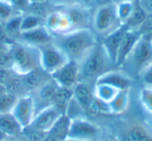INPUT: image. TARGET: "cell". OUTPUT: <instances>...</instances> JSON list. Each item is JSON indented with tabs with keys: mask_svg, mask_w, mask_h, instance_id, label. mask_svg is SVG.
Instances as JSON below:
<instances>
[{
	"mask_svg": "<svg viewBox=\"0 0 152 141\" xmlns=\"http://www.w3.org/2000/svg\"><path fill=\"white\" fill-rule=\"evenodd\" d=\"M98 42L91 28L76 30L53 36V43L63 51L68 60L80 63Z\"/></svg>",
	"mask_w": 152,
	"mask_h": 141,
	"instance_id": "cell-1",
	"label": "cell"
},
{
	"mask_svg": "<svg viewBox=\"0 0 152 141\" xmlns=\"http://www.w3.org/2000/svg\"><path fill=\"white\" fill-rule=\"evenodd\" d=\"M78 64L79 82L89 83L91 85L95 84L96 80L104 73L118 68L99 41Z\"/></svg>",
	"mask_w": 152,
	"mask_h": 141,
	"instance_id": "cell-2",
	"label": "cell"
},
{
	"mask_svg": "<svg viewBox=\"0 0 152 141\" xmlns=\"http://www.w3.org/2000/svg\"><path fill=\"white\" fill-rule=\"evenodd\" d=\"M152 64V41L141 36L135 46L126 58L121 69L131 80L140 78L143 72Z\"/></svg>",
	"mask_w": 152,
	"mask_h": 141,
	"instance_id": "cell-3",
	"label": "cell"
},
{
	"mask_svg": "<svg viewBox=\"0 0 152 141\" xmlns=\"http://www.w3.org/2000/svg\"><path fill=\"white\" fill-rule=\"evenodd\" d=\"M117 11V3L108 0L94 7L91 30L96 35L98 41L122 25Z\"/></svg>",
	"mask_w": 152,
	"mask_h": 141,
	"instance_id": "cell-4",
	"label": "cell"
},
{
	"mask_svg": "<svg viewBox=\"0 0 152 141\" xmlns=\"http://www.w3.org/2000/svg\"><path fill=\"white\" fill-rule=\"evenodd\" d=\"M11 51L13 55V70L16 73L24 75L41 67V55L38 47L21 41H14L11 43Z\"/></svg>",
	"mask_w": 152,
	"mask_h": 141,
	"instance_id": "cell-5",
	"label": "cell"
},
{
	"mask_svg": "<svg viewBox=\"0 0 152 141\" xmlns=\"http://www.w3.org/2000/svg\"><path fill=\"white\" fill-rule=\"evenodd\" d=\"M102 131L97 124L92 122L85 116L72 118L70 123L69 133L66 140L94 141L99 140Z\"/></svg>",
	"mask_w": 152,
	"mask_h": 141,
	"instance_id": "cell-6",
	"label": "cell"
},
{
	"mask_svg": "<svg viewBox=\"0 0 152 141\" xmlns=\"http://www.w3.org/2000/svg\"><path fill=\"white\" fill-rule=\"evenodd\" d=\"M39 49L41 55V68L50 75L69 61L65 53L54 43L45 45Z\"/></svg>",
	"mask_w": 152,
	"mask_h": 141,
	"instance_id": "cell-7",
	"label": "cell"
},
{
	"mask_svg": "<svg viewBox=\"0 0 152 141\" xmlns=\"http://www.w3.org/2000/svg\"><path fill=\"white\" fill-rule=\"evenodd\" d=\"M59 10H61L69 18L72 30L91 28L94 9L85 7L79 3H75Z\"/></svg>",
	"mask_w": 152,
	"mask_h": 141,
	"instance_id": "cell-8",
	"label": "cell"
},
{
	"mask_svg": "<svg viewBox=\"0 0 152 141\" xmlns=\"http://www.w3.org/2000/svg\"><path fill=\"white\" fill-rule=\"evenodd\" d=\"M51 78L59 87L73 89L79 82V64L69 60L65 65L51 74Z\"/></svg>",
	"mask_w": 152,
	"mask_h": 141,
	"instance_id": "cell-9",
	"label": "cell"
},
{
	"mask_svg": "<svg viewBox=\"0 0 152 141\" xmlns=\"http://www.w3.org/2000/svg\"><path fill=\"white\" fill-rule=\"evenodd\" d=\"M12 114L23 128L29 126L36 115L34 103L31 94H25L20 96L12 111Z\"/></svg>",
	"mask_w": 152,
	"mask_h": 141,
	"instance_id": "cell-10",
	"label": "cell"
},
{
	"mask_svg": "<svg viewBox=\"0 0 152 141\" xmlns=\"http://www.w3.org/2000/svg\"><path fill=\"white\" fill-rule=\"evenodd\" d=\"M61 115H63V114L56 107H54L53 105L49 106V107L39 111L34 115L29 126L37 128L39 131H42V132L48 133Z\"/></svg>",
	"mask_w": 152,
	"mask_h": 141,
	"instance_id": "cell-11",
	"label": "cell"
},
{
	"mask_svg": "<svg viewBox=\"0 0 152 141\" xmlns=\"http://www.w3.org/2000/svg\"><path fill=\"white\" fill-rule=\"evenodd\" d=\"M58 85L51 78L47 84H45L40 89L36 90L34 92L30 93L34 99V110H36V114L39 111L45 109V108L52 106L53 98H54L55 92H56Z\"/></svg>",
	"mask_w": 152,
	"mask_h": 141,
	"instance_id": "cell-12",
	"label": "cell"
},
{
	"mask_svg": "<svg viewBox=\"0 0 152 141\" xmlns=\"http://www.w3.org/2000/svg\"><path fill=\"white\" fill-rule=\"evenodd\" d=\"M17 41H21L28 45L40 48L42 46L53 43V35L43 25L27 32H22Z\"/></svg>",
	"mask_w": 152,
	"mask_h": 141,
	"instance_id": "cell-13",
	"label": "cell"
},
{
	"mask_svg": "<svg viewBox=\"0 0 152 141\" xmlns=\"http://www.w3.org/2000/svg\"><path fill=\"white\" fill-rule=\"evenodd\" d=\"M132 82L133 80H131L121 69L117 68L101 75L95 84H106L115 87L118 90H128L132 86Z\"/></svg>",
	"mask_w": 152,
	"mask_h": 141,
	"instance_id": "cell-14",
	"label": "cell"
},
{
	"mask_svg": "<svg viewBox=\"0 0 152 141\" xmlns=\"http://www.w3.org/2000/svg\"><path fill=\"white\" fill-rule=\"evenodd\" d=\"M140 38H141V35H140V32L137 30H127L126 34L123 37L122 41H121L118 51H117V55H116L117 67L120 68L122 66V64L125 62L126 58L131 52V50L135 46V44H137V42L139 41Z\"/></svg>",
	"mask_w": 152,
	"mask_h": 141,
	"instance_id": "cell-15",
	"label": "cell"
},
{
	"mask_svg": "<svg viewBox=\"0 0 152 141\" xmlns=\"http://www.w3.org/2000/svg\"><path fill=\"white\" fill-rule=\"evenodd\" d=\"M128 30V26L123 23L117 30H115L114 32H112L107 36L102 38L101 40H99V42L103 45V47L105 48V50L107 51V53L110 55V57L112 58L115 63H116V55L119 46H120V43Z\"/></svg>",
	"mask_w": 152,
	"mask_h": 141,
	"instance_id": "cell-16",
	"label": "cell"
},
{
	"mask_svg": "<svg viewBox=\"0 0 152 141\" xmlns=\"http://www.w3.org/2000/svg\"><path fill=\"white\" fill-rule=\"evenodd\" d=\"M51 78H51L50 74L47 73L41 67L36 68V69L31 70L30 72L23 75L24 84H25L26 90L29 94L40 89L45 84H47Z\"/></svg>",
	"mask_w": 152,
	"mask_h": 141,
	"instance_id": "cell-17",
	"label": "cell"
},
{
	"mask_svg": "<svg viewBox=\"0 0 152 141\" xmlns=\"http://www.w3.org/2000/svg\"><path fill=\"white\" fill-rule=\"evenodd\" d=\"M93 86L94 85H91L89 83L78 82L73 88L74 100L78 103L79 107L86 112V114H87V110L94 97Z\"/></svg>",
	"mask_w": 152,
	"mask_h": 141,
	"instance_id": "cell-18",
	"label": "cell"
},
{
	"mask_svg": "<svg viewBox=\"0 0 152 141\" xmlns=\"http://www.w3.org/2000/svg\"><path fill=\"white\" fill-rule=\"evenodd\" d=\"M0 131L9 137H22L23 128L12 113L0 114Z\"/></svg>",
	"mask_w": 152,
	"mask_h": 141,
	"instance_id": "cell-19",
	"label": "cell"
},
{
	"mask_svg": "<svg viewBox=\"0 0 152 141\" xmlns=\"http://www.w3.org/2000/svg\"><path fill=\"white\" fill-rule=\"evenodd\" d=\"M70 123H71V118L66 114L59 116L58 119L55 121L53 126L50 128L48 132L49 135L55 138L57 141H65L68 137V133H69Z\"/></svg>",
	"mask_w": 152,
	"mask_h": 141,
	"instance_id": "cell-20",
	"label": "cell"
},
{
	"mask_svg": "<svg viewBox=\"0 0 152 141\" xmlns=\"http://www.w3.org/2000/svg\"><path fill=\"white\" fill-rule=\"evenodd\" d=\"M129 99H130V89L119 91L115 98L108 103L112 115H119L124 113L129 106Z\"/></svg>",
	"mask_w": 152,
	"mask_h": 141,
	"instance_id": "cell-21",
	"label": "cell"
},
{
	"mask_svg": "<svg viewBox=\"0 0 152 141\" xmlns=\"http://www.w3.org/2000/svg\"><path fill=\"white\" fill-rule=\"evenodd\" d=\"M23 14H16L2 24V30L12 41H17L21 34V22Z\"/></svg>",
	"mask_w": 152,
	"mask_h": 141,
	"instance_id": "cell-22",
	"label": "cell"
},
{
	"mask_svg": "<svg viewBox=\"0 0 152 141\" xmlns=\"http://www.w3.org/2000/svg\"><path fill=\"white\" fill-rule=\"evenodd\" d=\"M72 99H73V89L58 87L55 92L52 105L56 107L61 112V114H66Z\"/></svg>",
	"mask_w": 152,
	"mask_h": 141,
	"instance_id": "cell-23",
	"label": "cell"
},
{
	"mask_svg": "<svg viewBox=\"0 0 152 141\" xmlns=\"http://www.w3.org/2000/svg\"><path fill=\"white\" fill-rule=\"evenodd\" d=\"M5 87L9 93H12L14 95H17L18 97L22 96V95L29 94L26 90L25 84H24L23 75L18 74L14 71V73L11 75V78L7 80V82L5 83Z\"/></svg>",
	"mask_w": 152,
	"mask_h": 141,
	"instance_id": "cell-24",
	"label": "cell"
},
{
	"mask_svg": "<svg viewBox=\"0 0 152 141\" xmlns=\"http://www.w3.org/2000/svg\"><path fill=\"white\" fill-rule=\"evenodd\" d=\"M119 91L120 90L117 88L106 84H94L93 86L94 96L106 103H110L118 94Z\"/></svg>",
	"mask_w": 152,
	"mask_h": 141,
	"instance_id": "cell-25",
	"label": "cell"
},
{
	"mask_svg": "<svg viewBox=\"0 0 152 141\" xmlns=\"http://www.w3.org/2000/svg\"><path fill=\"white\" fill-rule=\"evenodd\" d=\"M146 17H147V14L144 12V10H142V7L137 3V1H135L132 12H131L130 16L127 18L124 24H126L128 26L129 30H137L140 26L142 25V23L145 21Z\"/></svg>",
	"mask_w": 152,
	"mask_h": 141,
	"instance_id": "cell-26",
	"label": "cell"
},
{
	"mask_svg": "<svg viewBox=\"0 0 152 141\" xmlns=\"http://www.w3.org/2000/svg\"><path fill=\"white\" fill-rule=\"evenodd\" d=\"M128 132L134 141H152V130L145 122L134 124Z\"/></svg>",
	"mask_w": 152,
	"mask_h": 141,
	"instance_id": "cell-27",
	"label": "cell"
},
{
	"mask_svg": "<svg viewBox=\"0 0 152 141\" xmlns=\"http://www.w3.org/2000/svg\"><path fill=\"white\" fill-rule=\"evenodd\" d=\"M44 25V19L29 13H25L22 16L21 22V32H27V30H34V28L40 27Z\"/></svg>",
	"mask_w": 152,
	"mask_h": 141,
	"instance_id": "cell-28",
	"label": "cell"
},
{
	"mask_svg": "<svg viewBox=\"0 0 152 141\" xmlns=\"http://www.w3.org/2000/svg\"><path fill=\"white\" fill-rule=\"evenodd\" d=\"M19 97L12 93L7 92L5 94L0 96V114L12 113L16 103Z\"/></svg>",
	"mask_w": 152,
	"mask_h": 141,
	"instance_id": "cell-29",
	"label": "cell"
},
{
	"mask_svg": "<svg viewBox=\"0 0 152 141\" xmlns=\"http://www.w3.org/2000/svg\"><path fill=\"white\" fill-rule=\"evenodd\" d=\"M51 11H52V9L46 2H31L26 13L32 14V15L45 20V18L48 16V14Z\"/></svg>",
	"mask_w": 152,
	"mask_h": 141,
	"instance_id": "cell-30",
	"label": "cell"
},
{
	"mask_svg": "<svg viewBox=\"0 0 152 141\" xmlns=\"http://www.w3.org/2000/svg\"><path fill=\"white\" fill-rule=\"evenodd\" d=\"M140 103L147 114H152V88L145 87L140 90Z\"/></svg>",
	"mask_w": 152,
	"mask_h": 141,
	"instance_id": "cell-31",
	"label": "cell"
},
{
	"mask_svg": "<svg viewBox=\"0 0 152 141\" xmlns=\"http://www.w3.org/2000/svg\"><path fill=\"white\" fill-rule=\"evenodd\" d=\"M47 133L39 131L31 126L24 128L22 131V138L25 141H44Z\"/></svg>",
	"mask_w": 152,
	"mask_h": 141,
	"instance_id": "cell-32",
	"label": "cell"
},
{
	"mask_svg": "<svg viewBox=\"0 0 152 141\" xmlns=\"http://www.w3.org/2000/svg\"><path fill=\"white\" fill-rule=\"evenodd\" d=\"M16 14L19 13L16 12L9 2L0 0V25H2L4 22H7L10 18L13 17Z\"/></svg>",
	"mask_w": 152,
	"mask_h": 141,
	"instance_id": "cell-33",
	"label": "cell"
},
{
	"mask_svg": "<svg viewBox=\"0 0 152 141\" xmlns=\"http://www.w3.org/2000/svg\"><path fill=\"white\" fill-rule=\"evenodd\" d=\"M135 2V1H134ZM134 2H130V1H125V2H119L117 3V11H118V15L122 23H125L127 18L130 16L131 12L134 7Z\"/></svg>",
	"mask_w": 152,
	"mask_h": 141,
	"instance_id": "cell-34",
	"label": "cell"
},
{
	"mask_svg": "<svg viewBox=\"0 0 152 141\" xmlns=\"http://www.w3.org/2000/svg\"><path fill=\"white\" fill-rule=\"evenodd\" d=\"M137 32H140L142 37L152 40V14L147 15L145 21L142 23V25L139 27Z\"/></svg>",
	"mask_w": 152,
	"mask_h": 141,
	"instance_id": "cell-35",
	"label": "cell"
},
{
	"mask_svg": "<svg viewBox=\"0 0 152 141\" xmlns=\"http://www.w3.org/2000/svg\"><path fill=\"white\" fill-rule=\"evenodd\" d=\"M7 2L13 7V9L16 12L25 14L28 11V7H29L31 1L30 0H9Z\"/></svg>",
	"mask_w": 152,
	"mask_h": 141,
	"instance_id": "cell-36",
	"label": "cell"
},
{
	"mask_svg": "<svg viewBox=\"0 0 152 141\" xmlns=\"http://www.w3.org/2000/svg\"><path fill=\"white\" fill-rule=\"evenodd\" d=\"M45 2L49 5L52 10H59L67 7L69 5L78 3L77 0H45Z\"/></svg>",
	"mask_w": 152,
	"mask_h": 141,
	"instance_id": "cell-37",
	"label": "cell"
},
{
	"mask_svg": "<svg viewBox=\"0 0 152 141\" xmlns=\"http://www.w3.org/2000/svg\"><path fill=\"white\" fill-rule=\"evenodd\" d=\"M140 80H142L145 87L152 88V64L143 72V74L140 76Z\"/></svg>",
	"mask_w": 152,
	"mask_h": 141,
	"instance_id": "cell-38",
	"label": "cell"
},
{
	"mask_svg": "<svg viewBox=\"0 0 152 141\" xmlns=\"http://www.w3.org/2000/svg\"><path fill=\"white\" fill-rule=\"evenodd\" d=\"M137 1L147 15L152 14V0H137Z\"/></svg>",
	"mask_w": 152,
	"mask_h": 141,
	"instance_id": "cell-39",
	"label": "cell"
},
{
	"mask_svg": "<svg viewBox=\"0 0 152 141\" xmlns=\"http://www.w3.org/2000/svg\"><path fill=\"white\" fill-rule=\"evenodd\" d=\"M13 73H14V70H12V69L0 68V84L4 85Z\"/></svg>",
	"mask_w": 152,
	"mask_h": 141,
	"instance_id": "cell-40",
	"label": "cell"
},
{
	"mask_svg": "<svg viewBox=\"0 0 152 141\" xmlns=\"http://www.w3.org/2000/svg\"><path fill=\"white\" fill-rule=\"evenodd\" d=\"M77 2L79 4H83L85 7H91V9H94L97 4L96 2V0H77Z\"/></svg>",
	"mask_w": 152,
	"mask_h": 141,
	"instance_id": "cell-41",
	"label": "cell"
},
{
	"mask_svg": "<svg viewBox=\"0 0 152 141\" xmlns=\"http://www.w3.org/2000/svg\"><path fill=\"white\" fill-rule=\"evenodd\" d=\"M99 141H119V139L117 137L113 136L110 134H103L102 133L101 137L99 138Z\"/></svg>",
	"mask_w": 152,
	"mask_h": 141,
	"instance_id": "cell-42",
	"label": "cell"
},
{
	"mask_svg": "<svg viewBox=\"0 0 152 141\" xmlns=\"http://www.w3.org/2000/svg\"><path fill=\"white\" fill-rule=\"evenodd\" d=\"M144 122H145V123L152 130V114H147V113H146V117H145Z\"/></svg>",
	"mask_w": 152,
	"mask_h": 141,
	"instance_id": "cell-43",
	"label": "cell"
},
{
	"mask_svg": "<svg viewBox=\"0 0 152 141\" xmlns=\"http://www.w3.org/2000/svg\"><path fill=\"white\" fill-rule=\"evenodd\" d=\"M119 141H134L133 138L131 137V135L129 134V132H127L126 134H124L123 136H121L120 138H118Z\"/></svg>",
	"mask_w": 152,
	"mask_h": 141,
	"instance_id": "cell-44",
	"label": "cell"
},
{
	"mask_svg": "<svg viewBox=\"0 0 152 141\" xmlns=\"http://www.w3.org/2000/svg\"><path fill=\"white\" fill-rule=\"evenodd\" d=\"M4 141H25V140L22 137H18V138H16V137H9Z\"/></svg>",
	"mask_w": 152,
	"mask_h": 141,
	"instance_id": "cell-45",
	"label": "cell"
},
{
	"mask_svg": "<svg viewBox=\"0 0 152 141\" xmlns=\"http://www.w3.org/2000/svg\"><path fill=\"white\" fill-rule=\"evenodd\" d=\"M7 92V87H5V85L0 84V96H1V95H3V94H5Z\"/></svg>",
	"mask_w": 152,
	"mask_h": 141,
	"instance_id": "cell-46",
	"label": "cell"
},
{
	"mask_svg": "<svg viewBox=\"0 0 152 141\" xmlns=\"http://www.w3.org/2000/svg\"><path fill=\"white\" fill-rule=\"evenodd\" d=\"M44 141H57V140L55 138H53L51 135H49L48 133H47V135H46V137H45Z\"/></svg>",
	"mask_w": 152,
	"mask_h": 141,
	"instance_id": "cell-47",
	"label": "cell"
},
{
	"mask_svg": "<svg viewBox=\"0 0 152 141\" xmlns=\"http://www.w3.org/2000/svg\"><path fill=\"white\" fill-rule=\"evenodd\" d=\"M7 138H9V136H7V135H5L2 131H0V141H4Z\"/></svg>",
	"mask_w": 152,
	"mask_h": 141,
	"instance_id": "cell-48",
	"label": "cell"
},
{
	"mask_svg": "<svg viewBox=\"0 0 152 141\" xmlns=\"http://www.w3.org/2000/svg\"><path fill=\"white\" fill-rule=\"evenodd\" d=\"M11 43L12 42H10V43H1V42H0V53H1V51H2L3 49H4L5 47L7 46V45L11 44Z\"/></svg>",
	"mask_w": 152,
	"mask_h": 141,
	"instance_id": "cell-49",
	"label": "cell"
},
{
	"mask_svg": "<svg viewBox=\"0 0 152 141\" xmlns=\"http://www.w3.org/2000/svg\"><path fill=\"white\" fill-rule=\"evenodd\" d=\"M112 1H114V2H116V3H119V2H125V1H130V2H134V1H137V0H112Z\"/></svg>",
	"mask_w": 152,
	"mask_h": 141,
	"instance_id": "cell-50",
	"label": "cell"
},
{
	"mask_svg": "<svg viewBox=\"0 0 152 141\" xmlns=\"http://www.w3.org/2000/svg\"><path fill=\"white\" fill-rule=\"evenodd\" d=\"M105 1H108V0H96L97 4H99V3H102V2H105ZM97 4H96V5H97Z\"/></svg>",
	"mask_w": 152,
	"mask_h": 141,
	"instance_id": "cell-51",
	"label": "cell"
},
{
	"mask_svg": "<svg viewBox=\"0 0 152 141\" xmlns=\"http://www.w3.org/2000/svg\"><path fill=\"white\" fill-rule=\"evenodd\" d=\"M31 2H45V0H30Z\"/></svg>",
	"mask_w": 152,
	"mask_h": 141,
	"instance_id": "cell-52",
	"label": "cell"
},
{
	"mask_svg": "<svg viewBox=\"0 0 152 141\" xmlns=\"http://www.w3.org/2000/svg\"><path fill=\"white\" fill-rule=\"evenodd\" d=\"M66 141H81V140H66ZM94 141H99V140H94Z\"/></svg>",
	"mask_w": 152,
	"mask_h": 141,
	"instance_id": "cell-53",
	"label": "cell"
},
{
	"mask_svg": "<svg viewBox=\"0 0 152 141\" xmlns=\"http://www.w3.org/2000/svg\"><path fill=\"white\" fill-rule=\"evenodd\" d=\"M2 32V25H0V32Z\"/></svg>",
	"mask_w": 152,
	"mask_h": 141,
	"instance_id": "cell-54",
	"label": "cell"
},
{
	"mask_svg": "<svg viewBox=\"0 0 152 141\" xmlns=\"http://www.w3.org/2000/svg\"><path fill=\"white\" fill-rule=\"evenodd\" d=\"M2 1H7H7H9V0H2Z\"/></svg>",
	"mask_w": 152,
	"mask_h": 141,
	"instance_id": "cell-55",
	"label": "cell"
},
{
	"mask_svg": "<svg viewBox=\"0 0 152 141\" xmlns=\"http://www.w3.org/2000/svg\"><path fill=\"white\" fill-rule=\"evenodd\" d=\"M65 141H66V140H65Z\"/></svg>",
	"mask_w": 152,
	"mask_h": 141,
	"instance_id": "cell-56",
	"label": "cell"
},
{
	"mask_svg": "<svg viewBox=\"0 0 152 141\" xmlns=\"http://www.w3.org/2000/svg\"><path fill=\"white\" fill-rule=\"evenodd\" d=\"M151 41H152V40H151Z\"/></svg>",
	"mask_w": 152,
	"mask_h": 141,
	"instance_id": "cell-57",
	"label": "cell"
}]
</instances>
